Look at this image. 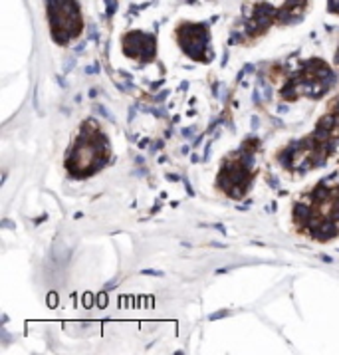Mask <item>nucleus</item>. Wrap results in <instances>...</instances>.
Segmentation results:
<instances>
[{
  "instance_id": "obj_10",
  "label": "nucleus",
  "mask_w": 339,
  "mask_h": 355,
  "mask_svg": "<svg viewBox=\"0 0 339 355\" xmlns=\"http://www.w3.org/2000/svg\"><path fill=\"white\" fill-rule=\"evenodd\" d=\"M226 316H228V312H226V310H218V312L210 314V316H208V320H210V322H216V320H220V318H226Z\"/></svg>"
},
{
  "instance_id": "obj_38",
  "label": "nucleus",
  "mask_w": 339,
  "mask_h": 355,
  "mask_svg": "<svg viewBox=\"0 0 339 355\" xmlns=\"http://www.w3.org/2000/svg\"><path fill=\"white\" fill-rule=\"evenodd\" d=\"M46 219H48V217H46V215H42V217H40V219H36V225H40V223H44V221H46Z\"/></svg>"
},
{
  "instance_id": "obj_3",
  "label": "nucleus",
  "mask_w": 339,
  "mask_h": 355,
  "mask_svg": "<svg viewBox=\"0 0 339 355\" xmlns=\"http://www.w3.org/2000/svg\"><path fill=\"white\" fill-rule=\"evenodd\" d=\"M121 44H123V54L133 60L151 62L157 54V38L149 32H141V30L125 32L121 38Z\"/></svg>"
},
{
  "instance_id": "obj_22",
  "label": "nucleus",
  "mask_w": 339,
  "mask_h": 355,
  "mask_svg": "<svg viewBox=\"0 0 339 355\" xmlns=\"http://www.w3.org/2000/svg\"><path fill=\"white\" fill-rule=\"evenodd\" d=\"M98 306H100V308H105V306H107V296H105V294H102V296H100V300H98Z\"/></svg>"
},
{
  "instance_id": "obj_27",
  "label": "nucleus",
  "mask_w": 339,
  "mask_h": 355,
  "mask_svg": "<svg viewBox=\"0 0 339 355\" xmlns=\"http://www.w3.org/2000/svg\"><path fill=\"white\" fill-rule=\"evenodd\" d=\"M115 286H117V282H115V280H111V282H107V284H105V290H113Z\"/></svg>"
},
{
  "instance_id": "obj_40",
  "label": "nucleus",
  "mask_w": 339,
  "mask_h": 355,
  "mask_svg": "<svg viewBox=\"0 0 339 355\" xmlns=\"http://www.w3.org/2000/svg\"><path fill=\"white\" fill-rule=\"evenodd\" d=\"M181 90H189V82H183V84H181Z\"/></svg>"
},
{
  "instance_id": "obj_8",
  "label": "nucleus",
  "mask_w": 339,
  "mask_h": 355,
  "mask_svg": "<svg viewBox=\"0 0 339 355\" xmlns=\"http://www.w3.org/2000/svg\"><path fill=\"white\" fill-rule=\"evenodd\" d=\"M145 111L153 113V115L159 117V119H165V117H167V109H165V107H147Z\"/></svg>"
},
{
  "instance_id": "obj_32",
  "label": "nucleus",
  "mask_w": 339,
  "mask_h": 355,
  "mask_svg": "<svg viewBox=\"0 0 339 355\" xmlns=\"http://www.w3.org/2000/svg\"><path fill=\"white\" fill-rule=\"evenodd\" d=\"M210 246H214V248H226V244H222V242H210Z\"/></svg>"
},
{
  "instance_id": "obj_7",
  "label": "nucleus",
  "mask_w": 339,
  "mask_h": 355,
  "mask_svg": "<svg viewBox=\"0 0 339 355\" xmlns=\"http://www.w3.org/2000/svg\"><path fill=\"white\" fill-rule=\"evenodd\" d=\"M94 111H96L98 115H102V117H105V119H109L111 123H115V117H113V115H111V113H109V111H107V109H105L103 105H96V107H94Z\"/></svg>"
},
{
  "instance_id": "obj_12",
  "label": "nucleus",
  "mask_w": 339,
  "mask_h": 355,
  "mask_svg": "<svg viewBox=\"0 0 339 355\" xmlns=\"http://www.w3.org/2000/svg\"><path fill=\"white\" fill-rule=\"evenodd\" d=\"M268 185H270V189H278L280 187V181H278L276 175H268Z\"/></svg>"
},
{
  "instance_id": "obj_25",
  "label": "nucleus",
  "mask_w": 339,
  "mask_h": 355,
  "mask_svg": "<svg viewBox=\"0 0 339 355\" xmlns=\"http://www.w3.org/2000/svg\"><path fill=\"white\" fill-rule=\"evenodd\" d=\"M212 228H216L218 232H222V234H226V228H224V225H220V223H216V225H212Z\"/></svg>"
},
{
  "instance_id": "obj_23",
  "label": "nucleus",
  "mask_w": 339,
  "mask_h": 355,
  "mask_svg": "<svg viewBox=\"0 0 339 355\" xmlns=\"http://www.w3.org/2000/svg\"><path fill=\"white\" fill-rule=\"evenodd\" d=\"M250 121H252V129H254V131L260 127V119H258L256 115H252V119H250Z\"/></svg>"
},
{
  "instance_id": "obj_36",
  "label": "nucleus",
  "mask_w": 339,
  "mask_h": 355,
  "mask_svg": "<svg viewBox=\"0 0 339 355\" xmlns=\"http://www.w3.org/2000/svg\"><path fill=\"white\" fill-rule=\"evenodd\" d=\"M2 226H4V228H14V225H12L10 221H4V223H2Z\"/></svg>"
},
{
  "instance_id": "obj_19",
  "label": "nucleus",
  "mask_w": 339,
  "mask_h": 355,
  "mask_svg": "<svg viewBox=\"0 0 339 355\" xmlns=\"http://www.w3.org/2000/svg\"><path fill=\"white\" fill-rule=\"evenodd\" d=\"M252 101H254V103H258V105L262 103V97H260V92H258V90H254V92H252Z\"/></svg>"
},
{
  "instance_id": "obj_9",
  "label": "nucleus",
  "mask_w": 339,
  "mask_h": 355,
  "mask_svg": "<svg viewBox=\"0 0 339 355\" xmlns=\"http://www.w3.org/2000/svg\"><path fill=\"white\" fill-rule=\"evenodd\" d=\"M327 12L339 16V0H327Z\"/></svg>"
},
{
  "instance_id": "obj_35",
  "label": "nucleus",
  "mask_w": 339,
  "mask_h": 355,
  "mask_svg": "<svg viewBox=\"0 0 339 355\" xmlns=\"http://www.w3.org/2000/svg\"><path fill=\"white\" fill-rule=\"evenodd\" d=\"M98 94H100V92H98L96 88H92V90H90V97H98Z\"/></svg>"
},
{
  "instance_id": "obj_6",
  "label": "nucleus",
  "mask_w": 339,
  "mask_h": 355,
  "mask_svg": "<svg viewBox=\"0 0 339 355\" xmlns=\"http://www.w3.org/2000/svg\"><path fill=\"white\" fill-rule=\"evenodd\" d=\"M309 194L313 196V200H315L317 204H321V202H325V200H331V187L319 183V185H317Z\"/></svg>"
},
{
  "instance_id": "obj_34",
  "label": "nucleus",
  "mask_w": 339,
  "mask_h": 355,
  "mask_svg": "<svg viewBox=\"0 0 339 355\" xmlns=\"http://www.w3.org/2000/svg\"><path fill=\"white\" fill-rule=\"evenodd\" d=\"M56 80H58V84H60V86H62V88H66V86H68V84H66V80H62V78H60V76H58V78H56Z\"/></svg>"
},
{
  "instance_id": "obj_41",
  "label": "nucleus",
  "mask_w": 339,
  "mask_h": 355,
  "mask_svg": "<svg viewBox=\"0 0 339 355\" xmlns=\"http://www.w3.org/2000/svg\"><path fill=\"white\" fill-rule=\"evenodd\" d=\"M272 121H274V123H276V125H278V127H280V125H282V121H280V119H278V117H272Z\"/></svg>"
},
{
  "instance_id": "obj_28",
  "label": "nucleus",
  "mask_w": 339,
  "mask_h": 355,
  "mask_svg": "<svg viewBox=\"0 0 339 355\" xmlns=\"http://www.w3.org/2000/svg\"><path fill=\"white\" fill-rule=\"evenodd\" d=\"M254 69H256V67H254L252 64L244 65V72H246V74H254Z\"/></svg>"
},
{
  "instance_id": "obj_30",
  "label": "nucleus",
  "mask_w": 339,
  "mask_h": 355,
  "mask_svg": "<svg viewBox=\"0 0 339 355\" xmlns=\"http://www.w3.org/2000/svg\"><path fill=\"white\" fill-rule=\"evenodd\" d=\"M161 86H163V80H159V82L151 84V90H157V88H161Z\"/></svg>"
},
{
  "instance_id": "obj_31",
  "label": "nucleus",
  "mask_w": 339,
  "mask_h": 355,
  "mask_svg": "<svg viewBox=\"0 0 339 355\" xmlns=\"http://www.w3.org/2000/svg\"><path fill=\"white\" fill-rule=\"evenodd\" d=\"M201 141H203V135H199V137H195V141H193V147H197V145H201Z\"/></svg>"
},
{
  "instance_id": "obj_2",
  "label": "nucleus",
  "mask_w": 339,
  "mask_h": 355,
  "mask_svg": "<svg viewBox=\"0 0 339 355\" xmlns=\"http://www.w3.org/2000/svg\"><path fill=\"white\" fill-rule=\"evenodd\" d=\"M177 42L183 54L195 62L208 64L214 58L210 50V28L204 22H181L177 28Z\"/></svg>"
},
{
  "instance_id": "obj_21",
  "label": "nucleus",
  "mask_w": 339,
  "mask_h": 355,
  "mask_svg": "<svg viewBox=\"0 0 339 355\" xmlns=\"http://www.w3.org/2000/svg\"><path fill=\"white\" fill-rule=\"evenodd\" d=\"M185 189H187V194H189V196H195V189H193V185H191L187 179H185Z\"/></svg>"
},
{
  "instance_id": "obj_33",
  "label": "nucleus",
  "mask_w": 339,
  "mask_h": 355,
  "mask_svg": "<svg viewBox=\"0 0 339 355\" xmlns=\"http://www.w3.org/2000/svg\"><path fill=\"white\" fill-rule=\"evenodd\" d=\"M278 113H280V115H282V113H288V107H286V105H280V107H278Z\"/></svg>"
},
{
  "instance_id": "obj_14",
  "label": "nucleus",
  "mask_w": 339,
  "mask_h": 355,
  "mask_svg": "<svg viewBox=\"0 0 339 355\" xmlns=\"http://www.w3.org/2000/svg\"><path fill=\"white\" fill-rule=\"evenodd\" d=\"M169 96H171L169 90H163L161 94H155V101H159V103H161V101H165V99H167Z\"/></svg>"
},
{
  "instance_id": "obj_37",
  "label": "nucleus",
  "mask_w": 339,
  "mask_h": 355,
  "mask_svg": "<svg viewBox=\"0 0 339 355\" xmlns=\"http://www.w3.org/2000/svg\"><path fill=\"white\" fill-rule=\"evenodd\" d=\"M191 161H193V163H199V161H203V157H197V155H191Z\"/></svg>"
},
{
  "instance_id": "obj_39",
  "label": "nucleus",
  "mask_w": 339,
  "mask_h": 355,
  "mask_svg": "<svg viewBox=\"0 0 339 355\" xmlns=\"http://www.w3.org/2000/svg\"><path fill=\"white\" fill-rule=\"evenodd\" d=\"M276 208H278V204H276V202H272L270 206H268V210H272V212H276Z\"/></svg>"
},
{
  "instance_id": "obj_4",
  "label": "nucleus",
  "mask_w": 339,
  "mask_h": 355,
  "mask_svg": "<svg viewBox=\"0 0 339 355\" xmlns=\"http://www.w3.org/2000/svg\"><path fill=\"white\" fill-rule=\"evenodd\" d=\"M337 232H339V225L329 217V219H323V223H321L319 228L311 230V238H315V240H319V242H327V240L335 238Z\"/></svg>"
},
{
  "instance_id": "obj_1",
  "label": "nucleus",
  "mask_w": 339,
  "mask_h": 355,
  "mask_svg": "<svg viewBox=\"0 0 339 355\" xmlns=\"http://www.w3.org/2000/svg\"><path fill=\"white\" fill-rule=\"evenodd\" d=\"M46 18L52 40L58 46H68L83 32V18L77 0H46Z\"/></svg>"
},
{
  "instance_id": "obj_13",
  "label": "nucleus",
  "mask_w": 339,
  "mask_h": 355,
  "mask_svg": "<svg viewBox=\"0 0 339 355\" xmlns=\"http://www.w3.org/2000/svg\"><path fill=\"white\" fill-rule=\"evenodd\" d=\"M145 276H155V278H163V272L161 270H141Z\"/></svg>"
},
{
  "instance_id": "obj_5",
  "label": "nucleus",
  "mask_w": 339,
  "mask_h": 355,
  "mask_svg": "<svg viewBox=\"0 0 339 355\" xmlns=\"http://www.w3.org/2000/svg\"><path fill=\"white\" fill-rule=\"evenodd\" d=\"M315 215V210H313V204H305L302 200H298L296 204H294V223L300 226V228H305L307 223H309V219Z\"/></svg>"
},
{
  "instance_id": "obj_16",
  "label": "nucleus",
  "mask_w": 339,
  "mask_h": 355,
  "mask_svg": "<svg viewBox=\"0 0 339 355\" xmlns=\"http://www.w3.org/2000/svg\"><path fill=\"white\" fill-rule=\"evenodd\" d=\"M135 115H137V105H131L129 107V115H127V123H131L135 119Z\"/></svg>"
},
{
  "instance_id": "obj_11",
  "label": "nucleus",
  "mask_w": 339,
  "mask_h": 355,
  "mask_svg": "<svg viewBox=\"0 0 339 355\" xmlns=\"http://www.w3.org/2000/svg\"><path fill=\"white\" fill-rule=\"evenodd\" d=\"M73 65H75V60H73V58H68V60H66V64H64V67H62V69H64V74H69V72L73 69Z\"/></svg>"
},
{
  "instance_id": "obj_29",
  "label": "nucleus",
  "mask_w": 339,
  "mask_h": 355,
  "mask_svg": "<svg viewBox=\"0 0 339 355\" xmlns=\"http://www.w3.org/2000/svg\"><path fill=\"white\" fill-rule=\"evenodd\" d=\"M319 258L323 260L325 264H331V262H333V258H329V256H325V254H319Z\"/></svg>"
},
{
  "instance_id": "obj_24",
  "label": "nucleus",
  "mask_w": 339,
  "mask_h": 355,
  "mask_svg": "<svg viewBox=\"0 0 339 355\" xmlns=\"http://www.w3.org/2000/svg\"><path fill=\"white\" fill-rule=\"evenodd\" d=\"M161 147H163V141H155V143L151 145V153H155V151L161 149Z\"/></svg>"
},
{
  "instance_id": "obj_20",
  "label": "nucleus",
  "mask_w": 339,
  "mask_h": 355,
  "mask_svg": "<svg viewBox=\"0 0 339 355\" xmlns=\"http://www.w3.org/2000/svg\"><path fill=\"white\" fill-rule=\"evenodd\" d=\"M167 181L177 183V181H181V175H177V173H167Z\"/></svg>"
},
{
  "instance_id": "obj_17",
  "label": "nucleus",
  "mask_w": 339,
  "mask_h": 355,
  "mask_svg": "<svg viewBox=\"0 0 339 355\" xmlns=\"http://www.w3.org/2000/svg\"><path fill=\"white\" fill-rule=\"evenodd\" d=\"M83 306H86V308H92V306H94V296H92V294H86V298H83Z\"/></svg>"
},
{
  "instance_id": "obj_15",
  "label": "nucleus",
  "mask_w": 339,
  "mask_h": 355,
  "mask_svg": "<svg viewBox=\"0 0 339 355\" xmlns=\"http://www.w3.org/2000/svg\"><path fill=\"white\" fill-rule=\"evenodd\" d=\"M329 217H331V219H333V221L339 225V204L333 202V208H331V215H329Z\"/></svg>"
},
{
  "instance_id": "obj_18",
  "label": "nucleus",
  "mask_w": 339,
  "mask_h": 355,
  "mask_svg": "<svg viewBox=\"0 0 339 355\" xmlns=\"http://www.w3.org/2000/svg\"><path fill=\"white\" fill-rule=\"evenodd\" d=\"M181 133H183V137H187V139H189V137H195V127H185Z\"/></svg>"
},
{
  "instance_id": "obj_26",
  "label": "nucleus",
  "mask_w": 339,
  "mask_h": 355,
  "mask_svg": "<svg viewBox=\"0 0 339 355\" xmlns=\"http://www.w3.org/2000/svg\"><path fill=\"white\" fill-rule=\"evenodd\" d=\"M137 145H139L141 149H147V147H149V139H141V141H139Z\"/></svg>"
},
{
  "instance_id": "obj_42",
  "label": "nucleus",
  "mask_w": 339,
  "mask_h": 355,
  "mask_svg": "<svg viewBox=\"0 0 339 355\" xmlns=\"http://www.w3.org/2000/svg\"><path fill=\"white\" fill-rule=\"evenodd\" d=\"M159 208H161V202H157V204H155V206H153V210H151V212H157V210H159Z\"/></svg>"
}]
</instances>
